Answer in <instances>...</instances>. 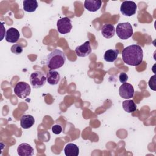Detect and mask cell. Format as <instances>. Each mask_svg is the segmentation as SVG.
<instances>
[{
    "instance_id": "6da1fadb",
    "label": "cell",
    "mask_w": 156,
    "mask_h": 156,
    "mask_svg": "<svg viewBox=\"0 0 156 156\" xmlns=\"http://www.w3.org/2000/svg\"><path fill=\"white\" fill-rule=\"evenodd\" d=\"M123 62L130 66H138L141 63L143 52L141 47L138 44H132L123 49L122 51Z\"/></svg>"
},
{
    "instance_id": "7a4b0ae2",
    "label": "cell",
    "mask_w": 156,
    "mask_h": 156,
    "mask_svg": "<svg viewBox=\"0 0 156 156\" xmlns=\"http://www.w3.org/2000/svg\"><path fill=\"white\" fill-rule=\"evenodd\" d=\"M65 61L66 56L65 53L58 49H55L48 55L46 63L50 69L54 70L62 67Z\"/></svg>"
},
{
    "instance_id": "3957f363",
    "label": "cell",
    "mask_w": 156,
    "mask_h": 156,
    "mask_svg": "<svg viewBox=\"0 0 156 156\" xmlns=\"http://www.w3.org/2000/svg\"><path fill=\"white\" fill-rule=\"evenodd\" d=\"M116 32L120 39L127 40L133 35V28L130 23H120L117 24Z\"/></svg>"
},
{
    "instance_id": "277c9868",
    "label": "cell",
    "mask_w": 156,
    "mask_h": 156,
    "mask_svg": "<svg viewBox=\"0 0 156 156\" xmlns=\"http://www.w3.org/2000/svg\"><path fill=\"white\" fill-rule=\"evenodd\" d=\"M15 94L21 99H24L29 96L31 91L30 85L25 82H19L14 88Z\"/></svg>"
},
{
    "instance_id": "5b68a950",
    "label": "cell",
    "mask_w": 156,
    "mask_h": 156,
    "mask_svg": "<svg viewBox=\"0 0 156 156\" xmlns=\"http://www.w3.org/2000/svg\"><path fill=\"white\" fill-rule=\"evenodd\" d=\"M46 82V77L41 71H35L30 76V82L34 88L42 87Z\"/></svg>"
},
{
    "instance_id": "8992f818",
    "label": "cell",
    "mask_w": 156,
    "mask_h": 156,
    "mask_svg": "<svg viewBox=\"0 0 156 156\" xmlns=\"http://www.w3.org/2000/svg\"><path fill=\"white\" fill-rule=\"evenodd\" d=\"M137 10V5L133 1H124L120 7V11L124 16H131L135 14Z\"/></svg>"
},
{
    "instance_id": "52a82bcc",
    "label": "cell",
    "mask_w": 156,
    "mask_h": 156,
    "mask_svg": "<svg viewBox=\"0 0 156 156\" xmlns=\"http://www.w3.org/2000/svg\"><path fill=\"white\" fill-rule=\"evenodd\" d=\"M57 30L62 34H66L70 32L72 29L71 20L68 17H63L59 19L57 22Z\"/></svg>"
},
{
    "instance_id": "ba28073f",
    "label": "cell",
    "mask_w": 156,
    "mask_h": 156,
    "mask_svg": "<svg viewBox=\"0 0 156 156\" xmlns=\"http://www.w3.org/2000/svg\"><path fill=\"white\" fill-rule=\"evenodd\" d=\"M119 94L124 99H130L133 96V87L129 83H123L119 88Z\"/></svg>"
},
{
    "instance_id": "9c48e42d",
    "label": "cell",
    "mask_w": 156,
    "mask_h": 156,
    "mask_svg": "<svg viewBox=\"0 0 156 156\" xmlns=\"http://www.w3.org/2000/svg\"><path fill=\"white\" fill-rule=\"evenodd\" d=\"M75 52L78 57H84L90 55L91 52V48L90 41H87L80 46L76 48Z\"/></svg>"
},
{
    "instance_id": "30bf717a",
    "label": "cell",
    "mask_w": 156,
    "mask_h": 156,
    "mask_svg": "<svg viewBox=\"0 0 156 156\" xmlns=\"http://www.w3.org/2000/svg\"><path fill=\"white\" fill-rule=\"evenodd\" d=\"M17 152L20 156H32L34 154V149L29 144L24 143L18 146Z\"/></svg>"
},
{
    "instance_id": "8fae6325",
    "label": "cell",
    "mask_w": 156,
    "mask_h": 156,
    "mask_svg": "<svg viewBox=\"0 0 156 156\" xmlns=\"http://www.w3.org/2000/svg\"><path fill=\"white\" fill-rule=\"evenodd\" d=\"M20 34L19 31L14 27L9 28L5 34V40L7 42L15 43L17 42L20 38Z\"/></svg>"
},
{
    "instance_id": "7c38bea8",
    "label": "cell",
    "mask_w": 156,
    "mask_h": 156,
    "mask_svg": "<svg viewBox=\"0 0 156 156\" xmlns=\"http://www.w3.org/2000/svg\"><path fill=\"white\" fill-rule=\"evenodd\" d=\"M102 5L101 1H94V0H86L84 2L85 8L90 12H94L99 10Z\"/></svg>"
},
{
    "instance_id": "4fadbf2b",
    "label": "cell",
    "mask_w": 156,
    "mask_h": 156,
    "mask_svg": "<svg viewBox=\"0 0 156 156\" xmlns=\"http://www.w3.org/2000/svg\"><path fill=\"white\" fill-rule=\"evenodd\" d=\"M46 79L49 84L57 85L60 80V75L57 71L50 70L46 74Z\"/></svg>"
},
{
    "instance_id": "5bb4252c",
    "label": "cell",
    "mask_w": 156,
    "mask_h": 156,
    "mask_svg": "<svg viewBox=\"0 0 156 156\" xmlns=\"http://www.w3.org/2000/svg\"><path fill=\"white\" fill-rule=\"evenodd\" d=\"M35 123L34 118L30 115H24L20 119L21 126L23 129H29Z\"/></svg>"
},
{
    "instance_id": "9a60e30c",
    "label": "cell",
    "mask_w": 156,
    "mask_h": 156,
    "mask_svg": "<svg viewBox=\"0 0 156 156\" xmlns=\"http://www.w3.org/2000/svg\"><path fill=\"white\" fill-rule=\"evenodd\" d=\"M115 29L113 25L111 24H104L101 29V33L102 36L106 38H111L115 35Z\"/></svg>"
},
{
    "instance_id": "2e32d148",
    "label": "cell",
    "mask_w": 156,
    "mask_h": 156,
    "mask_svg": "<svg viewBox=\"0 0 156 156\" xmlns=\"http://www.w3.org/2000/svg\"><path fill=\"white\" fill-rule=\"evenodd\" d=\"M66 156H77L79 154L78 146L74 143H68L64 148Z\"/></svg>"
},
{
    "instance_id": "e0dca14e",
    "label": "cell",
    "mask_w": 156,
    "mask_h": 156,
    "mask_svg": "<svg viewBox=\"0 0 156 156\" xmlns=\"http://www.w3.org/2000/svg\"><path fill=\"white\" fill-rule=\"evenodd\" d=\"M23 4V9L27 12H34L38 7V2L36 0H25Z\"/></svg>"
},
{
    "instance_id": "ac0fdd59",
    "label": "cell",
    "mask_w": 156,
    "mask_h": 156,
    "mask_svg": "<svg viewBox=\"0 0 156 156\" xmlns=\"http://www.w3.org/2000/svg\"><path fill=\"white\" fill-rule=\"evenodd\" d=\"M119 54V51L118 49H108L105 51L104 58L106 62H113L115 61Z\"/></svg>"
},
{
    "instance_id": "d6986e66",
    "label": "cell",
    "mask_w": 156,
    "mask_h": 156,
    "mask_svg": "<svg viewBox=\"0 0 156 156\" xmlns=\"http://www.w3.org/2000/svg\"><path fill=\"white\" fill-rule=\"evenodd\" d=\"M122 108L127 113H132L136 110V105L133 100H126L122 102Z\"/></svg>"
},
{
    "instance_id": "ffe728a7",
    "label": "cell",
    "mask_w": 156,
    "mask_h": 156,
    "mask_svg": "<svg viewBox=\"0 0 156 156\" xmlns=\"http://www.w3.org/2000/svg\"><path fill=\"white\" fill-rule=\"evenodd\" d=\"M23 46L20 44H15L11 47L12 52L15 54H20L23 52Z\"/></svg>"
},
{
    "instance_id": "44dd1931",
    "label": "cell",
    "mask_w": 156,
    "mask_h": 156,
    "mask_svg": "<svg viewBox=\"0 0 156 156\" xmlns=\"http://www.w3.org/2000/svg\"><path fill=\"white\" fill-rule=\"evenodd\" d=\"M52 131L54 134L58 135L62 132V127L58 124L54 125L52 127Z\"/></svg>"
},
{
    "instance_id": "7402d4cb",
    "label": "cell",
    "mask_w": 156,
    "mask_h": 156,
    "mask_svg": "<svg viewBox=\"0 0 156 156\" xmlns=\"http://www.w3.org/2000/svg\"><path fill=\"white\" fill-rule=\"evenodd\" d=\"M155 75L152 76L149 81V87L154 91H155Z\"/></svg>"
},
{
    "instance_id": "603a6c76",
    "label": "cell",
    "mask_w": 156,
    "mask_h": 156,
    "mask_svg": "<svg viewBox=\"0 0 156 156\" xmlns=\"http://www.w3.org/2000/svg\"><path fill=\"white\" fill-rule=\"evenodd\" d=\"M119 80L121 83H125L128 80V76L125 73H121L119 76Z\"/></svg>"
}]
</instances>
